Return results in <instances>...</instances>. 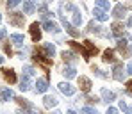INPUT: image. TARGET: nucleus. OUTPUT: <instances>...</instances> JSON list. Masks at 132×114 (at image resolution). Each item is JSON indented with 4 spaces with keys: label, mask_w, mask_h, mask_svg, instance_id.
Segmentation results:
<instances>
[{
    "label": "nucleus",
    "mask_w": 132,
    "mask_h": 114,
    "mask_svg": "<svg viewBox=\"0 0 132 114\" xmlns=\"http://www.w3.org/2000/svg\"><path fill=\"white\" fill-rule=\"evenodd\" d=\"M102 59H104L105 63H114V59H116V57H114V52H112V50H105Z\"/></svg>",
    "instance_id": "obj_19"
},
{
    "label": "nucleus",
    "mask_w": 132,
    "mask_h": 114,
    "mask_svg": "<svg viewBox=\"0 0 132 114\" xmlns=\"http://www.w3.org/2000/svg\"><path fill=\"white\" fill-rule=\"evenodd\" d=\"M52 114H61V112H59V111H55V112H52Z\"/></svg>",
    "instance_id": "obj_44"
},
{
    "label": "nucleus",
    "mask_w": 132,
    "mask_h": 114,
    "mask_svg": "<svg viewBox=\"0 0 132 114\" xmlns=\"http://www.w3.org/2000/svg\"><path fill=\"white\" fill-rule=\"evenodd\" d=\"M125 73H127V71H123V64H121V63H116V66L112 69V77H114L116 80H123Z\"/></svg>",
    "instance_id": "obj_6"
},
{
    "label": "nucleus",
    "mask_w": 132,
    "mask_h": 114,
    "mask_svg": "<svg viewBox=\"0 0 132 114\" xmlns=\"http://www.w3.org/2000/svg\"><path fill=\"white\" fill-rule=\"evenodd\" d=\"M129 114H132V107H129Z\"/></svg>",
    "instance_id": "obj_42"
},
{
    "label": "nucleus",
    "mask_w": 132,
    "mask_h": 114,
    "mask_svg": "<svg viewBox=\"0 0 132 114\" xmlns=\"http://www.w3.org/2000/svg\"><path fill=\"white\" fill-rule=\"evenodd\" d=\"M43 27L46 29V30H50V32H59V25L55 22H48V20H45Z\"/></svg>",
    "instance_id": "obj_15"
},
{
    "label": "nucleus",
    "mask_w": 132,
    "mask_h": 114,
    "mask_svg": "<svg viewBox=\"0 0 132 114\" xmlns=\"http://www.w3.org/2000/svg\"><path fill=\"white\" fill-rule=\"evenodd\" d=\"M30 38H32L34 43H38V41L41 39V27H39V23H38V22L30 25Z\"/></svg>",
    "instance_id": "obj_4"
},
{
    "label": "nucleus",
    "mask_w": 132,
    "mask_h": 114,
    "mask_svg": "<svg viewBox=\"0 0 132 114\" xmlns=\"http://www.w3.org/2000/svg\"><path fill=\"white\" fill-rule=\"evenodd\" d=\"M93 71H95V73H96L98 77H102V78L105 77V73H102V71H100V69H98V68H93Z\"/></svg>",
    "instance_id": "obj_35"
},
{
    "label": "nucleus",
    "mask_w": 132,
    "mask_h": 114,
    "mask_svg": "<svg viewBox=\"0 0 132 114\" xmlns=\"http://www.w3.org/2000/svg\"><path fill=\"white\" fill-rule=\"evenodd\" d=\"M73 23L75 25H80L82 23V16H80V13L77 9H73Z\"/></svg>",
    "instance_id": "obj_26"
},
{
    "label": "nucleus",
    "mask_w": 132,
    "mask_h": 114,
    "mask_svg": "<svg viewBox=\"0 0 132 114\" xmlns=\"http://www.w3.org/2000/svg\"><path fill=\"white\" fill-rule=\"evenodd\" d=\"M16 102H18V103L22 105L23 109H27V111H29V109L32 107V103H29V102H27V100H23V98H16Z\"/></svg>",
    "instance_id": "obj_28"
},
{
    "label": "nucleus",
    "mask_w": 132,
    "mask_h": 114,
    "mask_svg": "<svg viewBox=\"0 0 132 114\" xmlns=\"http://www.w3.org/2000/svg\"><path fill=\"white\" fill-rule=\"evenodd\" d=\"M9 23L14 27H23V23H25L23 13H9Z\"/></svg>",
    "instance_id": "obj_3"
},
{
    "label": "nucleus",
    "mask_w": 132,
    "mask_h": 114,
    "mask_svg": "<svg viewBox=\"0 0 132 114\" xmlns=\"http://www.w3.org/2000/svg\"><path fill=\"white\" fill-rule=\"evenodd\" d=\"M46 89H48V80H46V78H39V80L36 82V91L45 93Z\"/></svg>",
    "instance_id": "obj_9"
},
{
    "label": "nucleus",
    "mask_w": 132,
    "mask_h": 114,
    "mask_svg": "<svg viewBox=\"0 0 132 114\" xmlns=\"http://www.w3.org/2000/svg\"><path fill=\"white\" fill-rule=\"evenodd\" d=\"M39 11H41V16H43V18H46V16H48V9H46V7H39Z\"/></svg>",
    "instance_id": "obj_33"
},
{
    "label": "nucleus",
    "mask_w": 132,
    "mask_h": 114,
    "mask_svg": "<svg viewBox=\"0 0 132 114\" xmlns=\"http://www.w3.org/2000/svg\"><path fill=\"white\" fill-rule=\"evenodd\" d=\"M61 22H63L66 32H68L70 36H73V38H77V36H79V30H75V29H73V25H70V23L66 22V18H63V16H61Z\"/></svg>",
    "instance_id": "obj_8"
},
{
    "label": "nucleus",
    "mask_w": 132,
    "mask_h": 114,
    "mask_svg": "<svg viewBox=\"0 0 132 114\" xmlns=\"http://www.w3.org/2000/svg\"><path fill=\"white\" fill-rule=\"evenodd\" d=\"M0 22H2V16H0Z\"/></svg>",
    "instance_id": "obj_45"
},
{
    "label": "nucleus",
    "mask_w": 132,
    "mask_h": 114,
    "mask_svg": "<svg viewBox=\"0 0 132 114\" xmlns=\"http://www.w3.org/2000/svg\"><path fill=\"white\" fill-rule=\"evenodd\" d=\"M23 73H25L27 77H32V75H34V69L30 68V66H25V68H23Z\"/></svg>",
    "instance_id": "obj_31"
},
{
    "label": "nucleus",
    "mask_w": 132,
    "mask_h": 114,
    "mask_svg": "<svg viewBox=\"0 0 132 114\" xmlns=\"http://www.w3.org/2000/svg\"><path fill=\"white\" fill-rule=\"evenodd\" d=\"M80 54H82V57H84L86 61H89L93 55L98 54V48L95 46V43H91L89 39H86V41L82 43V52H80Z\"/></svg>",
    "instance_id": "obj_2"
},
{
    "label": "nucleus",
    "mask_w": 132,
    "mask_h": 114,
    "mask_svg": "<svg viewBox=\"0 0 132 114\" xmlns=\"http://www.w3.org/2000/svg\"><path fill=\"white\" fill-rule=\"evenodd\" d=\"M13 96H14V94H13V91H11V89H2V91H0V100H2V102L11 100Z\"/></svg>",
    "instance_id": "obj_16"
},
{
    "label": "nucleus",
    "mask_w": 132,
    "mask_h": 114,
    "mask_svg": "<svg viewBox=\"0 0 132 114\" xmlns=\"http://www.w3.org/2000/svg\"><path fill=\"white\" fill-rule=\"evenodd\" d=\"M5 38H7V32H5V30H0V39H2V41H4V39H5Z\"/></svg>",
    "instance_id": "obj_38"
},
{
    "label": "nucleus",
    "mask_w": 132,
    "mask_h": 114,
    "mask_svg": "<svg viewBox=\"0 0 132 114\" xmlns=\"http://www.w3.org/2000/svg\"><path fill=\"white\" fill-rule=\"evenodd\" d=\"M79 86H80V89L84 93H89V89H91V80H89L88 77H79Z\"/></svg>",
    "instance_id": "obj_7"
},
{
    "label": "nucleus",
    "mask_w": 132,
    "mask_h": 114,
    "mask_svg": "<svg viewBox=\"0 0 132 114\" xmlns=\"http://www.w3.org/2000/svg\"><path fill=\"white\" fill-rule=\"evenodd\" d=\"M127 73H129V75H132V61L127 64Z\"/></svg>",
    "instance_id": "obj_39"
},
{
    "label": "nucleus",
    "mask_w": 132,
    "mask_h": 114,
    "mask_svg": "<svg viewBox=\"0 0 132 114\" xmlns=\"http://www.w3.org/2000/svg\"><path fill=\"white\" fill-rule=\"evenodd\" d=\"M105 114H118V109H114V107H109Z\"/></svg>",
    "instance_id": "obj_36"
},
{
    "label": "nucleus",
    "mask_w": 132,
    "mask_h": 114,
    "mask_svg": "<svg viewBox=\"0 0 132 114\" xmlns=\"http://www.w3.org/2000/svg\"><path fill=\"white\" fill-rule=\"evenodd\" d=\"M29 78H30V77H27V75H25V77L22 78V82H20V89H22V91H27V89L30 87V82H29Z\"/></svg>",
    "instance_id": "obj_23"
},
{
    "label": "nucleus",
    "mask_w": 132,
    "mask_h": 114,
    "mask_svg": "<svg viewBox=\"0 0 132 114\" xmlns=\"http://www.w3.org/2000/svg\"><path fill=\"white\" fill-rule=\"evenodd\" d=\"M118 52H120L121 55H127V54H129V50H127V41H125V39H120V41H118Z\"/></svg>",
    "instance_id": "obj_18"
},
{
    "label": "nucleus",
    "mask_w": 132,
    "mask_h": 114,
    "mask_svg": "<svg viewBox=\"0 0 132 114\" xmlns=\"http://www.w3.org/2000/svg\"><path fill=\"white\" fill-rule=\"evenodd\" d=\"M34 61H36L43 69H46V71L52 68V57H48L46 54H43V50H39V48L34 50Z\"/></svg>",
    "instance_id": "obj_1"
},
{
    "label": "nucleus",
    "mask_w": 132,
    "mask_h": 114,
    "mask_svg": "<svg viewBox=\"0 0 132 114\" xmlns=\"http://www.w3.org/2000/svg\"><path fill=\"white\" fill-rule=\"evenodd\" d=\"M34 9H36L34 2H30V0H25V2H23V11H25V14H32Z\"/></svg>",
    "instance_id": "obj_13"
},
{
    "label": "nucleus",
    "mask_w": 132,
    "mask_h": 114,
    "mask_svg": "<svg viewBox=\"0 0 132 114\" xmlns=\"http://www.w3.org/2000/svg\"><path fill=\"white\" fill-rule=\"evenodd\" d=\"M102 98H104V102H112V100H114V93L104 87V89H102Z\"/></svg>",
    "instance_id": "obj_17"
},
{
    "label": "nucleus",
    "mask_w": 132,
    "mask_h": 114,
    "mask_svg": "<svg viewBox=\"0 0 132 114\" xmlns=\"http://www.w3.org/2000/svg\"><path fill=\"white\" fill-rule=\"evenodd\" d=\"M95 18H96V20H100V22H105V20H107L109 16H107V13H105L104 9L96 7V9H95Z\"/></svg>",
    "instance_id": "obj_14"
},
{
    "label": "nucleus",
    "mask_w": 132,
    "mask_h": 114,
    "mask_svg": "<svg viewBox=\"0 0 132 114\" xmlns=\"http://www.w3.org/2000/svg\"><path fill=\"white\" fill-rule=\"evenodd\" d=\"M4 52H5L7 55H11V54H13V50H11V46H9V45H4Z\"/></svg>",
    "instance_id": "obj_34"
},
{
    "label": "nucleus",
    "mask_w": 132,
    "mask_h": 114,
    "mask_svg": "<svg viewBox=\"0 0 132 114\" xmlns=\"http://www.w3.org/2000/svg\"><path fill=\"white\" fill-rule=\"evenodd\" d=\"M59 89H61V93H64V94H73L75 93V87L73 86H70L68 82H63V84H59Z\"/></svg>",
    "instance_id": "obj_11"
},
{
    "label": "nucleus",
    "mask_w": 132,
    "mask_h": 114,
    "mask_svg": "<svg viewBox=\"0 0 132 114\" xmlns=\"http://www.w3.org/2000/svg\"><path fill=\"white\" fill-rule=\"evenodd\" d=\"M63 61L64 63H75V55L71 54V52H63Z\"/></svg>",
    "instance_id": "obj_22"
},
{
    "label": "nucleus",
    "mask_w": 132,
    "mask_h": 114,
    "mask_svg": "<svg viewBox=\"0 0 132 114\" xmlns=\"http://www.w3.org/2000/svg\"><path fill=\"white\" fill-rule=\"evenodd\" d=\"M111 29H112V34H114V36H123V23L114 22Z\"/></svg>",
    "instance_id": "obj_12"
},
{
    "label": "nucleus",
    "mask_w": 132,
    "mask_h": 114,
    "mask_svg": "<svg viewBox=\"0 0 132 114\" xmlns=\"http://www.w3.org/2000/svg\"><path fill=\"white\" fill-rule=\"evenodd\" d=\"M43 52L46 54V55H48V57H54V54H55V46L48 43V45H45V46H43Z\"/></svg>",
    "instance_id": "obj_21"
},
{
    "label": "nucleus",
    "mask_w": 132,
    "mask_h": 114,
    "mask_svg": "<svg viewBox=\"0 0 132 114\" xmlns=\"http://www.w3.org/2000/svg\"><path fill=\"white\" fill-rule=\"evenodd\" d=\"M20 4V0H7V9H13Z\"/></svg>",
    "instance_id": "obj_30"
},
{
    "label": "nucleus",
    "mask_w": 132,
    "mask_h": 114,
    "mask_svg": "<svg viewBox=\"0 0 132 114\" xmlns=\"http://www.w3.org/2000/svg\"><path fill=\"white\" fill-rule=\"evenodd\" d=\"M2 63H4V57H2V55H0V64H2Z\"/></svg>",
    "instance_id": "obj_41"
},
{
    "label": "nucleus",
    "mask_w": 132,
    "mask_h": 114,
    "mask_svg": "<svg viewBox=\"0 0 132 114\" xmlns=\"http://www.w3.org/2000/svg\"><path fill=\"white\" fill-rule=\"evenodd\" d=\"M2 75H4L5 82H9V84H14V82H16V73H14V69L4 68L2 69Z\"/></svg>",
    "instance_id": "obj_5"
},
{
    "label": "nucleus",
    "mask_w": 132,
    "mask_h": 114,
    "mask_svg": "<svg viewBox=\"0 0 132 114\" xmlns=\"http://www.w3.org/2000/svg\"><path fill=\"white\" fill-rule=\"evenodd\" d=\"M120 109H121V111H123V112H127V114H129V105H127V103H125V102H123V100H121V102H120Z\"/></svg>",
    "instance_id": "obj_32"
},
{
    "label": "nucleus",
    "mask_w": 132,
    "mask_h": 114,
    "mask_svg": "<svg viewBox=\"0 0 132 114\" xmlns=\"http://www.w3.org/2000/svg\"><path fill=\"white\" fill-rule=\"evenodd\" d=\"M127 13V9L121 5V4H118V5H114V9H112V16H116V18H123V14Z\"/></svg>",
    "instance_id": "obj_10"
},
{
    "label": "nucleus",
    "mask_w": 132,
    "mask_h": 114,
    "mask_svg": "<svg viewBox=\"0 0 132 114\" xmlns=\"http://www.w3.org/2000/svg\"><path fill=\"white\" fill-rule=\"evenodd\" d=\"M127 93H129V94H132V80H129V82H127Z\"/></svg>",
    "instance_id": "obj_37"
},
{
    "label": "nucleus",
    "mask_w": 132,
    "mask_h": 114,
    "mask_svg": "<svg viewBox=\"0 0 132 114\" xmlns=\"http://www.w3.org/2000/svg\"><path fill=\"white\" fill-rule=\"evenodd\" d=\"M68 114H75V112H73V111H68Z\"/></svg>",
    "instance_id": "obj_43"
},
{
    "label": "nucleus",
    "mask_w": 132,
    "mask_h": 114,
    "mask_svg": "<svg viewBox=\"0 0 132 114\" xmlns=\"http://www.w3.org/2000/svg\"><path fill=\"white\" fill-rule=\"evenodd\" d=\"M63 75H64L66 78H73L77 73H75V69H73V68H64V69H63Z\"/></svg>",
    "instance_id": "obj_25"
},
{
    "label": "nucleus",
    "mask_w": 132,
    "mask_h": 114,
    "mask_svg": "<svg viewBox=\"0 0 132 114\" xmlns=\"http://www.w3.org/2000/svg\"><path fill=\"white\" fill-rule=\"evenodd\" d=\"M96 7L107 11V9H109V2H107V0H96Z\"/></svg>",
    "instance_id": "obj_27"
},
{
    "label": "nucleus",
    "mask_w": 132,
    "mask_h": 114,
    "mask_svg": "<svg viewBox=\"0 0 132 114\" xmlns=\"http://www.w3.org/2000/svg\"><path fill=\"white\" fill-rule=\"evenodd\" d=\"M82 112H84V114H98V111H96V109H93V107H84V109H82Z\"/></svg>",
    "instance_id": "obj_29"
},
{
    "label": "nucleus",
    "mask_w": 132,
    "mask_h": 114,
    "mask_svg": "<svg viewBox=\"0 0 132 114\" xmlns=\"http://www.w3.org/2000/svg\"><path fill=\"white\" fill-rule=\"evenodd\" d=\"M127 25H129V27H132V16L129 18V22H127Z\"/></svg>",
    "instance_id": "obj_40"
},
{
    "label": "nucleus",
    "mask_w": 132,
    "mask_h": 114,
    "mask_svg": "<svg viewBox=\"0 0 132 114\" xmlns=\"http://www.w3.org/2000/svg\"><path fill=\"white\" fill-rule=\"evenodd\" d=\"M11 41H13L14 45H23V36L22 34H13V36H11Z\"/></svg>",
    "instance_id": "obj_24"
},
{
    "label": "nucleus",
    "mask_w": 132,
    "mask_h": 114,
    "mask_svg": "<svg viewBox=\"0 0 132 114\" xmlns=\"http://www.w3.org/2000/svg\"><path fill=\"white\" fill-rule=\"evenodd\" d=\"M45 107L46 109H50V107H54V105H57V100L54 98V96H45Z\"/></svg>",
    "instance_id": "obj_20"
}]
</instances>
